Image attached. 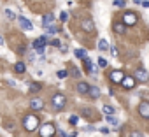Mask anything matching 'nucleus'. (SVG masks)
I'll list each match as a JSON object with an SVG mask.
<instances>
[{
    "mask_svg": "<svg viewBox=\"0 0 149 137\" xmlns=\"http://www.w3.org/2000/svg\"><path fill=\"white\" fill-rule=\"evenodd\" d=\"M23 127H25V130H28V132L37 130V128H39V118H37L35 114L25 116V118H23Z\"/></svg>",
    "mask_w": 149,
    "mask_h": 137,
    "instance_id": "nucleus-1",
    "label": "nucleus"
},
{
    "mask_svg": "<svg viewBox=\"0 0 149 137\" xmlns=\"http://www.w3.org/2000/svg\"><path fill=\"white\" fill-rule=\"evenodd\" d=\"M51 102H53V107H54V109L61 111V109L65 107V102H67V99H65V95H63V93H56V95H53Z\"/></svg>",
    "mask_w": 149,
    "mask_h": 137,
    "instance_id": "nucleus-2",
    "label": "nucleus"
},
{
    "mask_svg": "<svg viewBox=\"0 0 149 137\" xmlns=\"http://www.w3.org/2000/svg\"><path fill=\"white\" fill-rule=\"evenodd\" d=\"M54 132H56L54 125H53V123H46V125H42V127H40L39 135H40V137H53V135H54Z\"/></svg>",
    "mask_w": 149,
    "mask_h": 137,
    "instance_id": "nucleus-3",
    "label": "nucleus"
},
{
    "mask_svg": "<svg viewBox=\"0 0 149 137\" xmlns=\"http://www.w3.org/2000/svg\"><path fill=\"white\" fill-rule=\"evenodd\" d=\"M46 42H47V39H46V37H39V39H35V41H33V44H32L33 51H37L40 56H44V46H46Z\"/></svg>",
    "mask_w": 149,
    "mask_h": 137,
    "instance_id": "nucleus-4",
    "label": "nucleus"
},
{
    "mask_svg": "<svg viewBox=\"0 0 149 137\" xmlns=\"http://www.w3.org/2000/svg\"><path fill=\"white\" fill-rule=\"evenodd\" d=\"M137 20H139V18H137L135 13H125V14H123V25H125V27H133V25L137 23Z\"/></svg>",
    "mask_w": 149,
    "mask_h": 137,
    "instance_id": "nucleus-5",
    "label": "nucleus"
},
{
    "mask_svg": "<svg viewBox=\"0 0 149 137\" xmlns=\"http://www.w3.org/2000/svg\"><path fill=\"white\" fill-rule=\"evenodd\" d=\"M139 114L146 120H149V102H140L139 106Z\"/></svg>",
    "mask_w": 149,
    "mask_h": 137,
    "instance_id": "nucleus-6",
    "label": "nucleus"
},
{
    "mask_svg": "<svg viewBox=\"0 0 149 137\" xmlns=\"http://www.w3.org/2000/svg\"><path fill=\"white\" fill-rule=\"evenodd\" d=\"M135 81H142V83H147V81H149V76H147V72L144 71V68H137V72H135Z\"/></svg>",
    "mask_w": 149,
    "mask_h": 137,
    "instance_id": "nucleus-7",
    "label": "nucleus"
},
{
    "mask_svg": "<svg viewBox=\"0 0 149 137\" xmlns=\"http://www.w3.org/2000/svg\"><path fill=\"white\" fill-rule=\"evenodd\" d=\"M123 78H125V74H123L121 71H112V72L109 74V79H111L112 83H121Z\"/></svg>",
    "mask_w": 149,
    "mask_h": 137,
    "instance_id": "nucleus-8",
    "label": "nucleus"
},
{
    "mask_svg": "<svg viewBox=\"0 0 149 137\" xmlns=\"http://www.w3.org/2000/svg\"><path fill=\"white\" fill-rule=\"evenodd\" d=\"M121 85H123L126 90H132V88H135V78H132V76H125L123 81H121Z\"/></svg>",
    "mask_w": 149,
    "mask_h": 137,
    "instance_id": "nucleus-9",
    "label": "nucleus"
},
{
    "mask_svg": "<svg viewBox=\"0 0 149 137\" xmlns=\"http://www.w3.org/2000/svg\"><path fill=\"white\" fill-rule=\"evenodd\" d=\"M18 21H19V25H21V28H25V30H33V25H32V21H28L25 16H18Z\"/></svg>",
    "mask_w": 149,
    "mask_h": 137,
    "instance_id": "nucleus-10",
    "label": "nucleus"
},
{
    "mask_svg": "<svg viewBox=\"0 0 149 137\" xmlns=\"http://www.w3.org/2000/svg\"><path fill=\"white\" fill-rule=\"evenodd\" d=\"M83 28H84L86 32L93 34V32H95V23H93V20H91V18H86V20H83Z\"/></svg>",
    "mask_w": 149,
    "mask_h": 137,
    "instance_id": "nucleus-11",
    "label": "nucleus"
},
{
    "mask_svg": "<svg viewBox=\"0 0 149 137\" xmlns=\"http://www.w3.org/2000/svg\"><path fill=\"white\" fill-rule=\"evenodd\" d=\"M53 23H54V16L49 13V14H46L44 18H42V27L44 28H49V27H53Z\"/></svg>",
    "mask_w": 149,
    "mask_h": 137,
    "instance_id": "nucleus-12",
    "label": "nucleus"
},
{
    "mask_svg": "<svg viewBox=\"0 0 149 137\" xmlns=\"http://www.w3.org/2000/svg\"><path fill=\"white\" fill-rule=\"evenodd\" d=\"M30 107H32L33 111H40V109H44V100H40V99H33V100L30 102Z\"/></svg>",
    "mask_w": 149,
    "mask_h": 137,
    "instance_id": "nucleus-13",
    "label": "nucleus"
},
{
    "mask_svg": "<svg viewBox=\"0 0 149 137\" xmlns=\"http://www.w3.org/2000/svg\"><path fill=\"white\" fill-rule=\"evenodd\" d=\"M112 30H114L116 34H125V32H126V27H125L123 23H114V25H112Z\"/></svg>",
    "mask_w": 149,
    "mask_h": 137,
    "instance_id": "nucleus-14",
    "label": "nucleus"
},
{
    "mask_svg": "<svg viewBox=\"0 0 149 137\" xmlns=\"http://www.w3.org/2000/svg\"><path fill=\"white\" fill-rule=\"evenodd\" d=\"M88 95H90V97H93V99H98V97H100V88H97V86H90Z\"/></svg>",
    "mask_w": 149,
    "mask_h": 137,
    "instance_id": "nucleus-15",
    "label": "nucleus"
},
{
    "mask_svg": "<svg viewBox=\"0 0 149 137\" xmlns=\"http://www.w3.org/2000/svg\"><path fill=\"white\" fill-rule=\"evenodd\" d=\"M83 62H84V67H86V71H90V72H97V68L93 67V63H91V60H90L88 56H86Z\"/></svg>",
    "mask_w": 149,
    "mask_h": 137,
    "instance_id": "nucleus-16",
    "label": "nucleus"
},
{
    "mask_svg": "<svg viewBox=\"0 0 149 137\" xmlns=\"http://www.w3.org/2000/svg\"><path fill=\"white\" fill-rule=\"evenodd\" d=\"M88 90H90V85H86V83H79V85H77V92H79L81 95H86Z\"/></svg>",
    "mask_w": 149,
    "mask_h": 137,
    "instance_id": "nucleus-17",
    "label": "nucleus"
},
{
    "mask_svg": "<svg viewBox=\"0 0 149 137\" xmlns=\"http://www.w3.org/2000/svg\"><path fill=\"white\" fill-rule=\"evenodd\" d=\"M40 88H42V85H40V83H30V85H28V90H30L32 93L40 92Z\"/></svg>",
    "mask_w": 149,
    "mask_h": 137,
    "instance_id": "nucleus-18",
    "label": "nucleus"
},
{
    "mask_svg": "<svg viewBox=\"0 0 149 137\" xmlns=\"http://www.w3.org/2000/svg\"><path fill=\"white\" fill-rule=\"evenodd\" d=\"M98 49H100V51L109 49V44H107V41H105V39H100V42H98Z\"/></svg>",
    "mask_w": 149,
    "mask_h": 137,
    "instance_id": "nucleus-19",
    "label": "nucleus"
},
{
    "mask_svg": "<svg viewBox=\"0 0 149 137\" xmlns=\"http://www.w3.org/2000/svg\"><path fill=\"white\" fill-rule=\"evenodd\" d=\"M74 55H76V56H77V58H83V60H84V58H86V56H88V55H86V51H84V49H76V51H74Z\"/></svg>",
    "mask_w": 149,
    "mask_h": 137,
    "instance_id": "nucleus-20",
    "label": "nucleus"
},
{
    "mask_svg": "<svg viewBox=\"0 0 149 137\" xmlns=\"http://www.w3.org/2000/svg\"><path fill=\"white\" fill-rule=\"evenodd\" d=\"M14 71H16V72H25V63L18 62V63L14 65Z\"/></svg>",
    "mask_w": 149,
    "mask_h": 137,
    "instance_id": "nucleus-21",
    "label": "nucleus"
},
{
    "mask_svg": "<svg viewBox=\"0 0 149 137\" xmlns=\"http://www.w3.org/2000/svg\"><path fill=\"white\" fill-rule=\"evenodd\" d=\"M104 113H105L107 116H111V114H114V107H111V106H104Z\"/></svg>",
    "mask_w": 149,
    "mask_h": 137,
    "instance_id": "nucleus-22",
    "label": "nucleus"
},
{
    "mask_svg": "<svg viewBox=\"0 0 149 137\" xmlns=\"http://www.w3.org/2000/svg\"><path fill=\"white\" fill-rule=\"evenodd\" d=\"M46 30H47V35H54L56 32H60V30H58L54 25H53V27H49V28H46Z\"/></svg>",
    "mask_w": 149,
    "mask_h": 137,
    "instance_id": "nucleus-23",
    "label": "nucleus"
},
{
    "mask_svg": "<svg viewBox=\"0 0 149 137\" xmlns=\"http://www.w3.org/2000/svg\"><path fill=\"white\" fill-rule=\"evenodd\" d=\"M56 76H58V79H65L68 74H67V71H58V72H56Z\"/></svg>",
    "mask_w": 149,
    "mask_h": 137,
    "instance_id": "nucleus-24",
    "label": "nucleus"
},
{
    "mask_svg": "<svg viewBox=\"0 0 149 137\" xmlns=\"http://www.w3.org/2000/svg\"><path fill=\"white\" fill-rule=\"evenodd\" d=\"M105 118H107V121H109L111 125H118V120H116V116H112V114H111V116H105Z\"/></svg>",
    "mask_w": 149,
    "mask_h": 137,
    "instance_id": "nucleus-25",
    "label": "nucleus"
},
{
    "mask_svg": "<svg viewBox=\"0 0 149 137\" xmlns=\"http://www.w3.org/2000/svg\"><path fill=\"white\" fill-rule=\"evenodd\" d=\"M130 137H144V135H142L140 130H132V132H130Z\"/></svg>",
    "mask_w": 149,
    "mask_h": 137,
    "instance_id": "nucleus-26",
    "label": "nucleus"
},
{
    "mask_svg": "<svg viewBox=\"0 0 149 137\" xmlns=\"http://www.w3.org/2000/svg\"><path fill=\"white\" fill-rule=\"evenodd\" d=\"M98 67H100V68H105V67H107V60L98 58Z\"/></svg>",
    "mask_w": 149,
    "mask_h": 137,
    "instance_id": "nucleus-27",
    "label": "nucleus"
},
{
    "mask_svg": "<svg viewBox=\"0 0 149 137\" xmlns=\"http://www.w3.org/2000/svg\"><path fill=\"white\" fill-rule=\"evenodd\" d=\"M4 14H6L9 20H16V14H14V13H11V11H4Z\"/></svg>",
    "mask_w": 149,
    "mask_h": 137,
    "instance_id": "nucleus-28",
    "label": "nucleus"
},
{
    "mask_svg": "<svg viewBox=\"0 0 149 137\" xmlns=\"http://www.w3.org/2000/svg\"><path fill=\"white\" fill-rule=\"evenodd\" d=\"M77 121H79V118H77V116H70V118H68V123H70V125H76Z\"/></svg>",
    "mask_w": 149,
    "mask_h": 137,
    "instance_id": "nucleus-29",
    "label": "nucleus"
},
{
    "mask_svg": "<svg viewBox=\"0 0 149 137\" xmlns=\"http://www.w3.org/2000/svg\"><path fill=\"white\" fill-rule=\"evenodd\" d=\"M60 20H61V21H63V23H65V21H68V14H67V13H65V11H63V13H61V14H60Z\"/></svg>",
    "mask_w": 149,
    "mask_h": 137,
    "instance_id": "nucleus-30",
    "label": "nucleus"
},
{
    "mask_svg": "<svg viewBox=\"0 0 149 137\" xmlns=\"http://www.w3.org/2000/svg\"><path fill=\"white\" fill-rule=\"evenodd\" d=\"M114 6L116 7H125V0H114Z\"/></svg>",
    "mask_w": 149,
    "mask_h": 137,
    "instance_id": "nucleus-31",
    "label": "nucleus"
},
{
    "mask_svg": "<svg viewBox=\"0 0 149 137\" xmlns=\"http://www.w3.org/2000/svg\"><path fill=\"white\" fill-rule=\"evenodd\" d=\"M72 76H76V78H79L81 74H79V68H76V67H72Z\"/></svg>",
    "mask_w": 149,
    "mask_h": 137,
    "instance_id": "nucleus-32",
    "label": "nucleus"
},
{
    "mask_svg": "<svg viewBox=\"0 0 149 137\" xmlns=\"http://www.w3.org/2000/svg\"><path fill=\"white\" fill-rule=\"evenodd\" d=\"M84 130H86V132H95V127H93V125H88Z\"/></svg>",
    "mask_w": 149,
    "mask_h": 137,
    "instance_id": "nucleus-33",
    "label": "nucleus"
},
{
    "mask_svg": "<svg viewBox=\"0 0 149 137\" xmlns=\"http://www.w3.org/2000/svg\"><path fill=\"white\" fill-rule=\"evenodd\" d=\"M109 51H111V55H112V56H116V55H118V49H116V48H111Z\"/></svg>",
    "mask_w": 149,
    "mask_h": 137,
    "instance_id": "nucleus-34",
    "label": "nucleus"
},
{
    "mask_svg": "<svg viewBox=\"0 0 149 137\" xmlns=\"http://www.w3.org/2000/svg\"><path fill=\"white\" fill-rule=\"evenodd\" d=\"M100 132H102V134H109V132H111V130H109V128H107V127H102V128H100Z\"/></svg>",
    "mask_w": 149,
    "mask_h": 137,
    "instance_id": "nucleus-35",
    "label": "nucleus"
},
{
    "mask_svg": "<svg viewBox=\"0 0 149 137\" xmlns=\"http://www.w3.org/2000/svg\"><path fill=\"white\" fill-rule=\"evenodd\" d=\"M51 44H53V46H56V48H58V46H61V44H60V41H53Z\"/></svg>",
    "mask_w": 149,
    "mask_h": 137,
    "instance_id": "nucleus-36",
    "label": "nucleus"
},
{
    "mask_svg": "<svg viewBox=\"0 0 149 137\" xmlns=\"http://www.w3.org/2000/svg\"><path fill=\"white\" fill-rule=\"evenodd\" d=\"M142 6H144V7H149V0H144V2H142Z\"/></svg>",
    "mask_w": 149,
    "mask_h": 137,
    "instance_id": "nucleus-37",
    "label": "nucleus"
},
{
    "mask_svg": "<svg viewBox=\"0 0 149 137\" xmlns=\"http://www.w3.org/2000/svg\"><path fill=\"white\" fill-rule=\"evenodd\" d=\"M133 4H139V6H142V0H133Z\"/></svg>",
    "mask_w": 149,
    "mask_h": 137,
    "instance_id": "nucleus-38",
    "label": "nucleus"
},
{
    "mask_svg": "<svg viewBox=\"0 0 149 137\" xmlns=\"http://www.w3.org/2000/svg\"><path fill=\"white\" fill-rule=\"evenodd\" d=\"M2 42H4V39H2V37H0V44H2Z\"/></svg>",
    "mask_w": 149,
    "mask_h": 137,
    "instance_id": "nucleus-39",
    "label": "nucleus"
}]
</instances>
